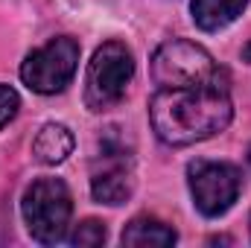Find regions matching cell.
Segmentation results:
<instances>
[{
  "label": "cell",
  "mask_w": 251,
  "mask_h": 248,
  "mask_svg": "<svg viewBox=\"0 0 251 248\" xmlns=\"http://www.w3.org/2000/svg\"><path fill=\"white\" fill-rule=\"evenodd\" d=\"M149 117L155 134L170 146H190L213 137L231 123L234 108L228 88L196 85V88H161L152 97Z\"/></svg>",
  "instance_id": "cell-1"
},
{
  "label": "cell",
  "mask_w": 251,
  "mask_h": 248,
  "mask_svg": "<svg viewBox=\"0 0 251 248\" xmlns=\"http://www.w3.org/2000/svg\"><path fill=\"white\" fill-rule=\"evenodd\" d=\"M21 210L32 240H38L41 246H56L64 240L70 225L73 213L70 190L62 178H35L24 193Z\"/></svg>",
  "instance_id": "cell-2"
},
{
  "label": "cell",
  "mask_w": 251,
  "mask_h": 248,
  "mask_svg": "<svg viewBox=\"0 0 251 248\" xmlns=\"http://www.w3.org/2000/svg\"><path fill=\"white\" fill-rule=\"evenodd\" d=\"M152 79L161 88H196L219 85L225 88L222 67L210 59L207 50L190 41H167L152 56Z\"/></svg>",
  "instance_id": "cell-3"
},
{
  "label": "cell",
  "mask_w": 251,
  "mask_h": 248,
  "mask_svg": "<svg viewBox=\"0 0 251 248\" xmlns=\"http://www.w3.org/2000/svg\"><path fill=\"white\" fill-rule=\"evenodd\" d=\"M134 76V59L120 41L102 44L88 64L85 76V105L91 111H105L123 99L126 88Z\"/></svg>",
  "instance_id": "cell-4"
},
{
  "label": "cell",
  "mask_w": 251,
  "mask_h": 248,
  "mask_svg": "<svg viewBox=\"0 0 251 248\" xmlns=\"http://www.w3.org/2000/svg\"><path fill=\"white\" fill-rule=\"evenodd\" d=\"M79 67V44L73 38H53L50 44L32 50L21 64V79L38 94H59L70 85Z\"/></svg>",
  "instance_id": "cell-5"
},
{
  "label": "cell",
  "mask_w": 251,
  "mask_h": 248,
  "mask_svg": "<svg viewBox=\"0 0 251 248\" xmlns=\"http://www.w3.org/2000/svg\"><path fill=\"white\" fill-rule=\"evenodd\" d=\"M190 193L196 207L204 216H222L240 196V170L231 164H216V161H193L187 167Z\"/></svg>",
  "instance_id": "cell-6"
},
{
  "label": "cell",
  "mask_w": 251,
  "mask_h": 248,
  "mask_svg": "<svg viewBox=\"0 0 251 248\" xmlns=\"http://www.w3.org/2000/svg\"><path fill=\"white\" fill-rule=\"evenodd\" d=\"M134 190V170H131V152L120 140L105 137L100 143V158L94 164L91 193L102 204H123Z\"/></svg>",
  "instance_id": "cell-7"
},
{
  "label": "cell",
  "mask_w": 251,
  "mask_h": 248,
  "mask_svg": "<svg viewBox=\"0 0 251 248\" xmlns=\"http://www.w3.org/2000/svg\"><path fill=\"white\" fill-rule=\"evenodd\" d=\"M73 152V134L70 128L62 123H47L32 140V155L35 161L47 164V167H56L62 164L64 158Z\"/></svg>",
  "instance_id": "cell-8"
},
{
  "label": "cell",
  "mask_w": 251,
  "mask_h": 248,
  "mask_svg": "<svg viewBox=\"0 0 251 248\" xmlns=\"http://www.w3.org/2000/svg\"><path fill=\"white\" fill-rule=\"evenodd\" d=\"M249 0H193L190 12L196 26H201L204 32H216L222 26H228L231 21H237L243 15Z\"/></svg>",
  "instance_id": "cell-9"
},
{
  "label": "cell",
  "mask_w": 251,
  "mask_h": 248,
  "mask_svg": "<svg viewBox=\"0 0 251 248\" xmlns=\"http://www.w3.org/2000/svg\"><path fill=\"white\" fill-rule=\"evenodd\" d=\"M120 240H123V246H134V248H146V246L167 248V246H173L178 237H176V231L170 225H164L158 219H149V216H137V219H131L126 225Z\"/></svg>",
  "instance_id": "cell-10"
},
{
  "label": "cell",
  "mask_w": 251,
  "mask_h": 248,
  "mask_svg": "<svg viewBox=\"0 0 251 248\" xmlns=\"http://www.w3.org/2000/svg\"><path fill=\"white\" fill-rule=\"evenodd\" d=\"M70 243H73V246H79V248L102 246V243H105V225H102V222H97V219H88V222H82V225L73 231Z\"/></svg>",
  "instance_id": "cell-11"
},
{
  "label": "cell",
  "mask_w": 251,
  "mask_h": 248,
  "mask_svg": "<svg viewBox=\"0 0 251 248\" xmlns=\"http://www.w3.org/2000/svg\"><path fill=\"white\" fill-rule=\"evenodd\" d=\"M18 105H21L18 94H15L9 85H0V128L18 114Z\"/></svg>",
  "instance_id": "cell-12"
},
{
  "label": "cell",
  "mask_w": 251,
  "mask_h": 248,
  "mask_svg": "<svg viewBox=\"0 0 251 248\" xmlns=\"http://www.w3.org/2000/svg\"><path fill=\"white\" fill-rule=\"evenodd\" d=\"M243 59H246V62H251V41L243 47Z\"/></svg>",
  "instance_id": "cell-13"
},
{
  "label": "cell",
  "mask_w": 251,
  "mask_h": 248,
  "mask_svg": "<svg viewBox=\"0 0 251 248\" xmlns=\"http://www.w3.org/2000/svg\"><path fill=\"white\" fill-rule=\"evenodd\" d=\"M249 164H251V149H249Z\"/></svg>",
  "instance_id": "cell-14"
}]
</instances>
